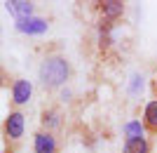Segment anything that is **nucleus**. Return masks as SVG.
<instances>
[{
    "label": "nucleus",
    "instance_id": "39448f33",
    "mask_svg": "<svg viewBox=\"0 0 157 153\" xmlns=\"http://www.w3.org/2000/svg\"><path fill=\"white\" fill-rule=\"evenodd\" d=\"M56 151H59L56 134L45 132V130H38L33 134V153H56Z\"/></svg>",
    "mask_w": 157,
    "mask_h": 153
},
{
    "label": "nucleus",
    "instance_id": "6e6552de",
    "mask_svg": "<svg viewBox=\"0 0 157 153\" xmlns=\"http://www.w3.org/2000/svg\"><path fill=\"white\" fill-rule=\"evenodd\" d=\"M143 127L148 134H157V99L148 101L143 108Z\"/></svg>",
    "mask_w": 157,
    "mask_h": 153
},
{
    "label": "nucleus",
    "instance_id": "423d86ee",
    "mask_svg": "<svg viewBox=\"0 0 157 153\" xmlns=\"http://www.w3.org/2000/svg\"><path fill=\"white\" fill-rule=\"evenodd\" d=\"M47 28H49V24L45 19H40V17L17 19V31H21V33H26V35H40V33H45Z\"/></svg>",
    "mask_w": 157,
    "mask_h": 153
},
{
    "label": "nucleus",
    "instance_id": "f8f14e48",
    "mask_svg": "<svg viewBox=\"0 0 157 153\" xmlns=\"http://www.w3.org/2000/svg\"><path fill=\"white\" fill-rule=\"evenodd\" d=\"M150 87H152V94H155V99H157V73H155V78H152Z\"/></svg>",
    "mask_w": 157,
    "mask_h": 153
},
{
    "label": "nucleus",
    "instance_id": "20e7f679",
    "mask_svg": "<svg viewBox=\"0 0 157 153\" xmlns=\"http://www.w3.org/2000/svg\"><path fill=\"white\" fill-rule=\"evenodd\" d=\"M63 125V113H61L59 106H47L40 115V130H45V132H52L56 134Z\"/></svg>",
    "mask_w": 157,
    "mask_h": 153
},
{
    "label": "nucleus",
    "instance_id": "f257e3e1",
    "mask_svg": "<svg viewBox=\"0 0 157 153\" xmlns=\"http://www.w3.org/2000/svg\"><path fill=\"white\" fill-rule=\"evenodd\" d=\"M71 75H73V66L63 54H47L45 59H42V64H40V68H38L40 85L45 87L47 92L66 85L71 80Z\"/></svg>",
    "mask_w": 157,
    "mask_h": 153
},
{
    "label": "nucleus",
    "instance_id": "7ed1b4c3",
    "mask_svg": "<svg viewBox=\"0 0 157 153\" xmlns=\"http://www.w3.org/2000/svg\"><path fill=\"white\" fill-rule=\"evenodd\" d=\"M31 94H33V85H31V80L26 78H17L12 83V87H10V97H12V108H19L24 106V104H28V99H31Z\"/></svg>",
    "mask_w": 157,
    "mask_h": 153
},
{
    "label": "nucleus",
    "instance_id": "f03ea898",
    "mask_svg": "<svg viewBox=\"0 0 157 153\" xmlns=\"http://www.w3.org/2000/svg\"><path fill=\"white\" fill-rule=\"evenodd\" d=\"M24 130H26V118L19 108H10V113L5 115V123H2V137H5V144L10 148H19L21 137H24Z\"/></svg>",
    "mask_w": 157,
    "mask_h": 153
},
{
    "label": "nucleus",
    "instance_id": "9d476101",
    "mask_svg": "<svg viewBox=\"0 0 157 153\" xmlns=\"http://www.w3.org/2000/svg\"><path fill=\"white\" fill-rule=\"evenodd\" d=\"M152 151V141L150 139H127L122 153H150Z\"/></svg>",
    "mask_w": 157,
    "mask_h": 153
},
{
    "label": "nucleus",
    "instance_id": "1a4fd4ad",
    "mask_svg": "<svg viewBox=\"0 0 157 153\" xmlns=\"http://www.w3.org/2000/svg\"><path fill=\"white\" fill-rule=\"evenodd\" d=\"M5 7L17 17V19H26V17H33V2H26V0H7Z\"/></svg>",
    "mask_w": 157,
    "mask_h": 153
},
{
    "label": "nucleus",
    "instance_id": "0eeeda50",
    "mask_svg": "<svg viewBox=\"0 0 157 153\" xmlns=\"http://www.w3.org/2000/svg\"><path fill=\"white\" fill-rule=\"evenodd\" d=\"M96 10L105 21H115L124 14V2L122 0H103V2H96Z\"/></svg>",
    "mask_w": 157,
    "mask_h": 153
},
{
    "label": "nucleus",
    "instance_id": "9b49d317",
    "mask_svg": "<svg viewBox=\"0 0 157 153\" xmlns=\"http://www.w3.org/2000/svg\"><path fill=\"white\" fill-rule=\"evenodd\" d=\"M143 134H145L143 120H129L124 125V137L127 139H143Z\"/></svg>",
    "mask_w": 157,
    "mask_h": 153
}]
</instances>
